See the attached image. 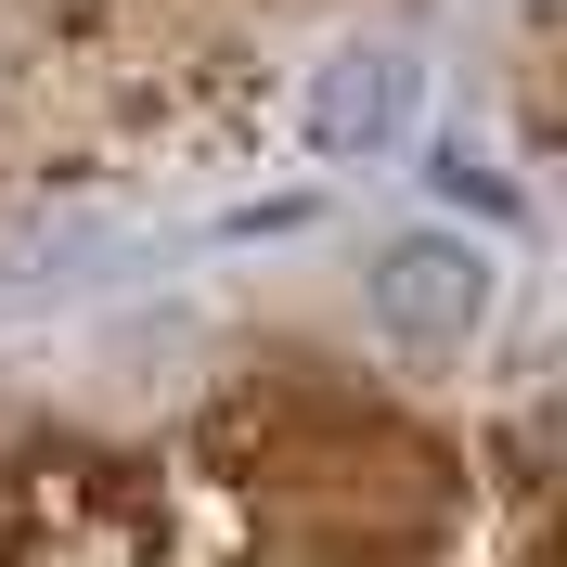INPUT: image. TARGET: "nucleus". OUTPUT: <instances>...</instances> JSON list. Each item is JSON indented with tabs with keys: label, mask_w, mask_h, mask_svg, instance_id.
<instances>
[{
	"label": "nucleus",
	"mask_w": 567,
	"mask_h": 567,
	"mask_svg": "<svg viewBox=\"0 0 567 567\" xmlns=\"http://www.w3.org/2000/svg\"><path fill=\"white\" fill-rule=\"evenodd\" d=\"M464 310H477V258H452V246H400V258H388V322L452 336Z\"/></svg>",
	"instance_id": "nucleus-1"
}]
</instances>
